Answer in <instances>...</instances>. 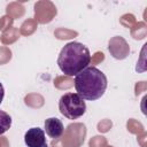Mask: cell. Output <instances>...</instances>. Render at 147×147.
<instances>
[{"instance_id":"1","label":"cell","mask_w":147,"mask_h":147,"mask_svg":"<svg viewBox=\"0 0 147 147\" xmlns=\"http://www.w3.org/2000/svg\"><path fill=\"white\" fill-rule=\"evenodd\" d=\"M75 88L77 94L84 100L94 101L100 99L107 88L106 75L95 67H87L75 77Z\"/></svg>"},{"instance_id":"2","label":"cell","mask_w":147,"mask_h":147,"mask_svg":"<svg viewBox=\"0 0 147 147\" xmlns=\"http://www.w3.org/2000/svg\"><path fill=\"white\" fill-rule=\"evenodd\" d=\"M90 62L91 54L88 48L77 41H71L63 46L57 57V65L67 76L78 75L88 67Z\"/></svg>"},{"instance_id":"3","label":"cell","mask_w":147,"mask_h":147,"mask_svg":"<svg viewBox=\"0 0 147 147\" xmlns=\"http://www.w3.org/2000/svg\"><path fill=\"white\" fill-rule=\"evenodd\" d=\"M59 109L60 113L68 119H77L85 114L86 103L77 93L69 92L60 98Z\"/></svg>"},{"instance_id":"4","label":"cell","mask_w":147,"mask_h":147,"mask_svg":"<svg viewBox=\"0 0 147 147\" xmlns=\"http://www.w3.org/2000/svg\"><path fill=\"white\" fill-rule=\"evenodd\" d=\"M24 142L28 147H47L45 132L40 127H31L24 134Z\"/></svg>"},{"instance_id":"5","label":"cell","mask_w":147,"mask_h":147,"mask_svg":"<svg viewBox=\"0 0 147 147\" xmlns=\"http://www.w3.org/2000/svg\"><path fill=\"white\" fill-rule=\"evenodd\" d=\"M45 131L48 137L56 139L63 134L64 127L62 122L56 117H49L45 121Z\"/></svg>"},{"instance_id":"6","label":"cell","mask_w":147,"mask_h":147,"mask_svg":"<svg viewBox=\"0 0 147 147\" xmlns=\"http://www.w3.org/2000/svg\"><path fill=\"white\" fill-rule=\"evenodd\" d=\"M11 126V117L3 110H0V136L7 132Z\"/></svg>"},{"instance_id":"7","label":"cell","mask_w":147,"mask_h":147,"mask_svg":"<svg viewBox=\"0 0 147 147\" xmlns=\"http://www.w3.org/2000/svg\"><path fill=\"white\" fill-rule=\"evenodd\" d=\"M3 96H5V90H3L2 84L0 83V105H1V102H2V100H3Z\"/></svg>"}]
</instances>
